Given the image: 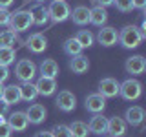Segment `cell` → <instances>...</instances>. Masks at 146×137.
Masks as SVG:
<instances>
[{
	"label": "cell",
	"instance_id": "8d00e7d4",
	"mask_svg": "<svg viewBox=\"0 0 146 137\" xmlns=\"http://www.w3.org/2000/svg\"><path fill=\"white\" fill-rule=\"evenodd\" d=\"M95 2H97V6L108 7V6H111V4H113V0H95Z\"/></svg>",
	"mask_w": 146,
	"mask_h": 137
},
{
	"label": "cell",
	"instance_id": "ffe728a7",
	"mask_svg": "<svg viewBox=\"0 0 146 137\" xmlns=\"http://www.w3.org/2000/svg\"><path fill=\"white\" fill-rule=\"evenodd\" d=\"M70 68L73 73H77V75H82V73H86L90 70V61L88 57H84V55H75V57H71L70 61Z\"/></svg>",
	"mask_w": 146,
	"mask_h": 137
},
{
	"label": "cell",
	"instance_id": "6da1fadb",
	"mask_svg": "<svg viewBox=\"0 0 146 137\" xmlns=\"http://www.w3.org/2000/svg\"><path fill=\"white\" fill-rule=\"evenodd\" d=\"M146 39V31L137 26H124L119 31V40L117 42L126 49H135L143 40Z\"/></svg>",
	"mask_w": 146,
	"mask_h": 137
},
{
	"label": "cell",
	"instance_id": "e575fe53",
	"mask_svg": "<svg viewBox=\"0 0 146 137\" xmlns=\"http://www.w3.org/2000/svg\"><path fill=\"white\" fill-rule=\"evenodd\" d=\"M7 112H9V104H7L2 97H0V115H2V117L7 115Z\"/></svg>",
	"mask_w": 146,
	"mask_h": 137
},
{
	"label": "cell",
	"instance_id": "5bb4252c",
	"mask_svg": "<svg viewBox=\"0 0 146 137\" xmlns=\"http://www.w3.org/2000/svg\"><path fill=\"white\" fill-rule=\"evenodd\" d=\"M84 106L91 113H100V112H104V108H106V99H104L100 93H90L88 97H86V100H84Z\"/></svg>",
	"mask_w": 146,
	"mask_h": 137
},
{
	"label": "cell",
	"instance_id": "8fae6325",
	"mask_svg": "<svg viewBox=\"0 0 146 137\" xmlns=\"http://www.w3.org/2000/svg\"><path fill=\"white\" fill-rule=\"evenodd\" d=\"M97 40L100 46H104V48H111V46L117 44L119 40V31L115 27H102V29H99L97 33Z\"/></svg>",
	"mask_w": 146,
	"mask_h": 137
},
{
	"label": "cell",
	"instance_id": "44dd1931",
	"mask_svg": "<svg viewBox=\"0 0 146 137\" xmlns=\"http://www.w3.org/2000/svg\"><path fill=\"white\" fill-rule=\"evenodd\" d=\"M108 20V13H106V7L102 6H95L90 9V24L93 26H104Z\"/></svg>",
	"mask_w": 146,
	"mask_h": 137
},
{
	"label": "cell",
	"instance_id": "603a6c76",
	"mask_svg": "<svg viewBox=\"0 0 146 137\" xmlns=\"http://www.w3.org/2000/svg\"><path fill=\"white\" fill-rule=\"evenodd\" d=\"M2 99L6 100L9 106H11V104L20 102V90H18V84H9V86H4Z\"/></svg>",
	"mask_w": 146,
	"mask_h": 137
},
{
	"label": "cell",
	"instance_id": "4fadbf2b",
	"mask_svg": "<svg viewBox=\"0 0 146 137\" xmlns=\"http://www.w3.org/2000/svg\"><path fill=\"white\" fill-rule=\"evenodd\" d=\"M7 124L13 132H24L27 126H29V121H27L26 112H13L11 115L7 117Z\"/></svg>",
	"mask_w": 146,
	"mask_h": 137
},
{
	"label": "cell",
	"instance_id": "7bdbcfd3",
	"mask_svg": "<svg viewBox=\"0 0 146 137\" xmlns=\"http://www.w3.org/2000/svg\"><path fill=\"white\" fill-rule=\"evenodd\" d=\"M106 137H110V135H106Z\"/></svg>",
	"mask_w": 146,
	"mask_h": 137
},
{
	"label": "cell",
	"instance_id": "ab89813d",
	"mask_svg": "<svg viewBox=\"0 0 146 137\" xmlns=\"http://www.w3.org/2000/svg\"><path fill=\"white\" fill-rule=\"evenodd\" d=\"M2 91H4V86H2V82H0V97H2Z\"/></svg>",
	"mask_w": 146,
	"mask_h": 137
},
{
	"label": "cell",
	"instance_id": "2e32d148",
	"mask_svg": "<svg viewBox=\"0 0 146 137\" xmlns=\"http://www.w3.org/2000/svg\"><path fill=\"white\" fill-rule=\"evenodd\" d=\"M106 124H108L106 117L100 115V113H93V117L88 122V130L90 134H95V135H106Z\"/></svg>",
	"mask_w": 146,
	"mask_h": 137
},
{
	"label": "cell",
	"instance_id": "83f0119b",
	"mask_svg": "<svg viewBox=\"0 0 146 137\" xmlns=\"http://www.w3.org/2000/svg\"><path fill=\"white\" fill-rule=\"evenodd\" d=\"M17 59V49L15 48H0V64L2 66H9Z\"/></svg>",
	"mask_w": 146,
	"mask_h": 137
},
{
	"label": "cell",
	"instance_id": "52a82bcc",
	"mask_svg": "<svg viewBox=\"0 0 146 137\" xmlns=\"http://www.w3.org/2000/svg\"><path fill=\"white\" fill-rule=\"evenodd\" d=\"M119 82L117 79H113V77H106V79H102L99 82V91L104 99H111V97H117L119 95Z\"/></svg>",
	"mask_w": 146,
	"mask_h": 137
},
{
	"label": "cell",
	"instance_id": "9a60e30c",
	"mask_svg": "<svg viewBox=\"0 0 146 137\" xmlns=\"http://www.w3.org/2000/svg\"><path fill=\"white\" fill-rule=\"evenodd\" d=\"M36 93L42 95V97H51V95L57 91V80L55 79H48V77H40L38 80L35 82Z\"/></svg>",
	"mask_w": 146,
	"mask_h": 137
},
{
	"label": "cell",
	"instance_id": "7c38bea8",
	"mask_svg": "<svg viewBox=\"0 0 146 137\" xmlns=\"http://www.w3.org/2000/svg\"><path fill=\"white\" fill-rule=\"evenodd\" d=\"M126 121L122 117H111L108 119V124H106V134L110 137H122L126 134Z\"/></svg>",
	"mask_w": 146,
	"mask_h": 137
},
{
	"label": "cell",
	"instance_id": "7402d4cb",
	"mask_svg": "<svg viewBox=\"0 0 146 137\" xmlns=\"http://www.w3.org/2000/svg\"><path fill=\"white\" fill-rule=\"evenodd\" d=\"M18 90H20V100H26V102H33L38 97L33 82H22V84H18Z\"/></svg>",
	"mask_w": 146,
	"mask_h": 137
},
{
	"label": "cell",
	"instance_id": "b9f144b4",
	"mask_svg": "<svg viewBox=\"0 0 146 137\" xmlns=\"http://www.w3.org/2000/svg\"><path fill=\"white\" fill-rule=\"evenodd\" d=\"M35 2H36V4H40V2H46V0H35Z\"/></svg>",
	"mask_w": 146,
	"mask_h": 137
},
{
	"label": "cell",
	"instance_id": "ac0fdd59",
	"mask_svg": "<svg viewBox=\"0 0 146 137\" xmlns=\"http://www.w3.org/2000/svg\"><path fill=\"white\" fill-rule=\"evenodd\" d=\"M70 18L73 20V24L77 26H86L90 22V7L88 6H77L71 9Z\"/></svg>",
	"mask_w": 146,
	"mask_h": 137
},
{
	"label": "cell",
	"instance_id": "60d3db41",
	"mask_svg": "<svg viewBox=\"0 0 146 137\" xmlns=\"http://www.w3.org/2000/svg\"><path fill=\"white\" fill-rule=\"evenodd\" d=\"M2 122H6V121H4V119H2V115H0V124H2Z\"/></svg>",
	"mask_w": 146,
	"mask_h": 137
},
{
	"label": "cell",
	"instance_id": "8992f818",
	"mask_svg": "<svg viewBox=\"0 0 146 137\" xmlns=\"http://www.w3.org/2000/svg\"><path fill=\"white\" fill-rule=\"evenodd\" d=\"M55 104H57L58 110H62V112H73V110L77 108V97L71 93L70 90H62L58 91V95L55 97Z\"/></svg>",
	"mask_w": 146,
	"mask_h": 137
},
{
	"label": "cell",
	"instance_id": "f35d334b",
	"mask_svg": "<svg viewBox=\"0 0 146 137\" xmlns=\"http://www.w3.org/2000/svg\"><path fill=\"white\" fill-rule=\"evenodd\" d=\"M35 137H53V134H51V130L49 132H36Z\"/></svg>",
	"mask_w": 146,
	"mask_h": 137
},
{
	"label": "cell",
	"instance_id": "d6986e66",
	"mask_svg": "<svg viewBox=\"0 0 146 137\" xmlns=\"http://www.w3.org/2000/svg\"><path fill=\"white\" fill-rule=\"evenodd\" d=\"M124 117H126V119H124L126 124L139 126V124H143V121H144V110L141 108V106H131V108L126 110Z\"/></svg>",
	"mask_w": 146,
	"mask_h": 137
},
{
	"label": "cell",
	"instance_id": "74e56055",
	"mask_svg": "<svg viewBox=\"0 0 146 137\" xmlns=\"http://www.w3.org/2000/svg\"><path fill=\"white\" fill-rule=\"evenodd\" d=\"M15 0H0V9H7Z\"/></svg>",
	"mask_w": 146,
	"mask_h": 137
},
{
	"label": "cell",
	"instance_id": "30bf717a",
	"mask_svg": "<svg viewBox=\"0 0 146 137\" xmlns=\"http://www.w3.org/2000/svg\"><path fill=\"white\" fill-rule=\"evenodd\" d=\"M124 70H126V73H130V75H143L144 70H146V59L143 55H133V57L126 59Z\"/></svg>",
	"mask_w": 146,
	"mask_h": 137
},
{
	"label": "cell",
	"instance_id": "4316f807",
	"mask_svg": "<svg viewBox=\"0 0 146 137\" xmlns=\"http://www.w3.org/2000/svg\"><path fill=\"white\" fill-rule=\"evenodd\" d=\"M75 39L79 40V44L82 46V48H91V46H93L95 37H93V33H91L90 29H80V31H77Z\"/></svg>",
	"mask_w": 146,
	"mask_h": 137
},
{
	"label": "cell",
	"instance_id": "277c9868",
	"mask_svg": "<svg viewBox=\"0 0 146 137\" xmlns=\"http://www.w3.org/2000/svg\"><path fill=\"white\" fill-rule=\"evenodd\" d=\"M119 95L124 100H137L143 95V84L135 79H126L119 84Z\"/></svg>",
	"mask_w": 146,
	"mask_h": 137
},
{
	"label": "cell",
	"instance_id": "7a4b0ae2",
	"mask_svg": "<svg viewBox=\"0 0 146 137\" xmlns=\"http://www.w3.org/2000/svg\"><path fill=\"white\" fill-rule=\"evenodd\" d=\"M9 29L15 31V33H22L27 31L33 26V17H31V9H20L17 13H11L9 17Z\"/></svg>",
	"mask_w": 146,
	"mask_h": 137
},
{
	"label": "cell",
	"instance_id": "484cf974",
	"mask_svg": "<svg viewBox=\"0 0 146 137\" xmlns=\"http://www.w3.org/2000/svg\"><path fill=\"white\" fill-rule=\"evenodd\" d=\"M17 42H18V35L15 31L7 29V31L0 33V48H13Z\"/></svg>",
	"mask_w": 146,
	"mask_h": 137
},
{
	"label": "cell",
	"instance_id": "cb8c5ba5",
	"mask_svg": "<svg viewBox=\"0 0 146 137\" xmlns=\"http://www.w3.org/2000/svg\"><path fill=\"white\" fill-rule=\"evenodd\" d=\"M31 17H33V24H36V26H44V24H48V20H49L48 9L40 7V6L31 9Z\"/></svg>",
	"mask_w": 146,
	"mask_h": 137
},
{
	"label": "cell",
	"instance_id": "1f68e13d",
	"mask_svg": "<svg viewBox=\"0 0 146 137\" xmlns=\"http://www.w3.org/2000/svg\"><path fill=\"white\" fill-rule=\"evenodd\" d=\"M9 17H11V13H9L7 9H0V26H7Z\"/></svg>",
	"mask_w": 146,
	"mask_h": 137
},
{
	"label": "cell",
	"instance_id": "f546056e",
	"mask_svg": "<svg viewBox=\"0 0 146 137\" xmlns=\"http://www.w3.org/2000/svg\"><path fill=\"white\" fill-rule=\"evenodd\" d=\"M51 134H53V137H73L70 126H66V124H55Z\"/></svg>",
	"mask_w": 146,
	"mask_h": 137
},
{
	"label": "cell",
	"instance_id": "ba28073f",
	"mask_svg": "<svg viewBox=\"0 0 146 137\" xmlns=\"http://www.w3.org/2000/svg\"><path fill=\"white\" fill-rule=\"evenodd\" d=\"M26 115H27V121L29 124H42V122L48 119V110H46L44 104H31L29 108L26 110Z\"/></svg>",
	"mask_w": 146,
	"mask_h": 137
},
{
	"label": "cell",
	"instance_id": "f1b7e54d",
	"mask_svg": "<svg viewBox=\"0 0 146 137\" xmlns=\"http://www.w3.org/2000/svg\"><path fill=\"white\" fill-rule=\"evenodd\" d=\"M70 130H71V135L73 137H88L90 130H88V124L82 121H73L70 124Z\"/></svg>",
	"mask_w": 146,
	"mask_h": 137
},
{
	"label": "cell",
	"instance_id": "836d02e7",
	"mask_svg": "<svg viewBox=\"0 0 146 137\" xmlns=\"http://www.w3.org/2000/svg\"><path fill=\"white\" fill-rule=\"evenodd\" d=\"M7 77H9V68L7 66H2V64H0V82H6L7 80Z\"/></svg>",
	"mask_w": 146,
	"mask_h": 137
},
{
	"label": "cell",
	"instance_id": "4dcf8cb0",
	"mask_svg": "<svg viewBox=\"0 0 146 137\" xmlns=\"http://www.w3.org/2000/svg\"><path fill=\"white\" fill-rule=\"evenodd\" d=\"M111 6H115L117 11H121V13H130L131 9H133V4H131V0H113Z\"/></svg>",
	"mask_w": 146,
	"mask_h": 137
},
{
	"label": "cell",
	"instance_id": "5b68a950",
	"mask_svg": "<svg viewBox=\"0 0 146 137\" xmlns=\"http://www.w3.org/2000/svg\"><path fill=\"white\" fill-rule=\"evenodd\" d=\"M15 75L20 82H33L36 75V66L31 59H20L15 66Z\"/></svg>",
	"mask_w": 146,
	"mask_h": 137
},
{
	"label": "cell",
	"instance_id": "d590c367",
	"mask_svg": "<svg viewBox=\"0 0 146 137\" xmlns=\"http://www.w3.org/2000/svg\"><path fill=\"white\" fill-rule=\"evenodd\" d=\"M131 4H133V9H143L146 7V0H131Z\"/></svg>",
	"mask_w": 146,
	"mask_h": 137
},
{
	"label": "cell",
	"instance_id": "d4e9b609",
	"mask_svg": "<svg viewBox=\"0 0 146 137\" xmlns=\"http://www.w3.org/2000/svg\"><path fill=\"white\" fill-rule=\"evenodd\" d=\"M82 46L79 44V40L75 39V37H71V39H68L66 42H64V53L70 55V57H75V55H80L82 53Z\"/></svg>",
	"mask_w": 146,
	"mask_h": 137
},
{
	"label": "cell",
	"instance_id": "d6a6232c",
	"mask_svg": "<svg viewBox=\"0 0 146 137\" xmlns=\"http://www.w3.org/2000/svg\"><path fill=\"white\" fill-rule=\"evenodd\" d=\"M11 134H13V130L9 128V124L7 122H2L0 124V137H11Z\"/></svg>",
	"mask_w": 146,
	"mask_h": 137
},
{
	"label": "cell",
	"instance_id": "3957f363",
	"mask_svg": "<svg viewBox=\"0 0 146 137\" xmlns=\"http://www.w3.org/2000/svg\"><path fill=\"white\" fill-rule=\"evenodd\" d=\"M48 17L49 20L55 22V24H58V22H64L70 18V13H71V7L68 6L66 0H53L51 4H49L48 7Z\"/></svg>",
	"mask_w": 146,
	"mask_h": 137
},
{
	"label": "cell",
	"instance_id": "9c48e42d",
	"mask_svg": "<svg viewBox=\"0 0 146 137\" xmlns=\"http://www.w3.org/2000/svg\"><path fill=\"white\" fill-rule=\"evenodd\" d=\"M26 48L29 49L31 53H42L48 49V39H46V35L44 33H33V35H29L27 37V40H26Z\"/></svg>",
	"mask_w": 146,
	"mask_h": 137
},
{
	"label": "cell",
	"instance_id": "e0dca14e",
	"mask_svg": "<svg viewBox=\"0 0 146 137\" xmlns=\"http://www.w3.org/2000/svg\"><path fill=\"white\" fill-rule=\"evenodd\" d=\"M38 71H40V77H48V79H57L58 75V64L55 59H44L38 66Z\"/></svg>",
	"mask_w": 146,
	"mask_h": 137
}]
</instances>
